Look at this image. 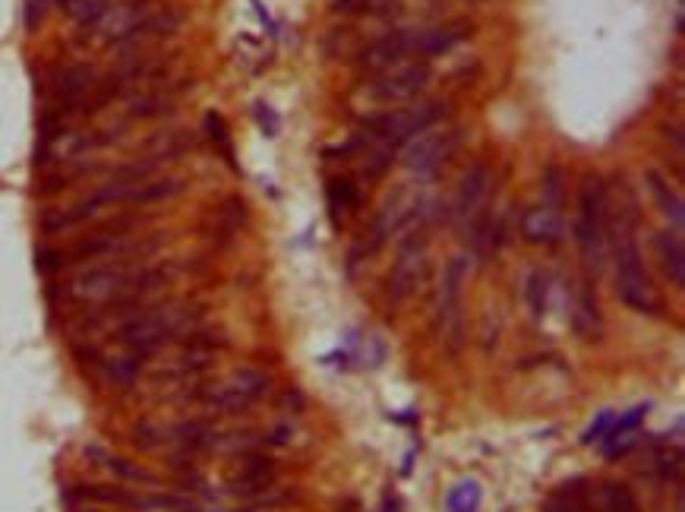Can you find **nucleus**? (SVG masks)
I'll list each match as a JSON object with an SVG mask.
<instances>
[{
	"mask_svg": "<svg viewBox=\"0 0 685 512\" xmlns=\"http://www.w3.org/2000/svg\"><path fill=\"white\" fill-rule=\"evenodd\" d=\"M607 225H613V269H616V294L619 301L644 317H660L663 298L651 279L648 266H644L641 244L635 238L638 231V209L632 196L626 203H619L610 222V206H607Z\"/></svg>",
	"mask_w": 685,
	"mask_h": 512,
	"instance_id": "nucleus-1",
	"label": "nucleus"
},
{
	"mask_svg": "<svg viewBox=\"0 0 685 512\" xmlns=\"http://www.w3.org/2000/svg\"><path fill=\"white\" fill-rule=\"evenodd\" d=\"M449 114H452V108L446 102H414V105L373 111L360 121V127H364V133L370 136V140H376L382 149L398 152L408 140H414L417 133L442 124Z\"/></svg>",
	"mask_w": 685,
	"mask_h": 512,
	"instance_id": "nucleus-2",
	"label": "nucleus"
},
{
	"mask_svg": "<svg viewBox=\"0 0 685 512\" xmlns=\"http://www.w3.org/2000/svg\"><path fill=\"white\" fill-rule=\"evenodd\" d=\"M607 206L610 196L597 174H588L578 187V212H575V244L581 260L594 275L603 269V250H607Z\"/></svg>",
	"mask_w": 685,
	"mask_h": 512,
	"instance_id": "nucleus-3",
	"label": "nucleus"
},
{
	"mask_svg": "<svg viewBox=\"0 0 685 512\" xmlns=\"http://www.w3.org/2000/svg\"><path fill=\"white\" fill-rule=\"evenodd\" d=\"M430 76H433V70L423 61H408V64L389 67L382 73H373V80L360 86L354 98L367 108H382V111L398 108V105L414 102V98L430 86Z\"/></svg>",
	"mask_w": 685,
	"mask_h": 512,
	"instance_id": "nucleus-4",
	"label": "nucleus"
},
{
	"mask_svg": "<svg viewBox=\"0 0 685 512\" xmlns=\"http://www.w3.org/2000/svg\"><path fill=\"white\" fill-rule=\"evenodd\" d=\"M461 143H465V130L455 124H446V127L436 124L405 143V149H401V168L411 174H433L436 168H442L452 159L461 149Z\"/></svg>",
	"mask_w": 685,
	"mask_h": 512,
	"instance_id": "nucleus-5",
	"label": "nucleus"
},
{
	"mask_svg": "<svg viewBox=\"0 0 685 512\" xmlns=\"http://www.w3.org/2000/svg\"><path fill=\"white\" fill-rule=\"evenodd\" d=\"M427 244H430L427 231L417 234V228L411 231L408 241H401L398 256H395V263L389 269V282H386L389 307L405 304L411 294L420 288L423 275H427Z\"/></svg>",
	"mask_w": 685,
	"mask_h": 512,
	"instance_id": "nucleus-6",
	"label": "nucleus"
},
{
	"mask_svg": "<svg viewBox=\"0 0 685 512\" xmlns=\"http://www.w3.org/2000/svg\"><path fill=\"white\" fill-rule=\"evenodd\" d=\"M468 279V256H452L442 272L439 298H436V326L442 336L449 339V354L461 351V339H465V326H461V288Z\"/></svg>",
	"mask_w": 685,
	"mask_h": 512,
	"instance_id": "nucleus-7",
	"label": "nucleus"
},
{
	"mask_svg": "<svg viewBox=\"0 0 685 512\" xmlns=\"http://www.w3.org/2000/svg\"><path fill=\"white\" fill-rule=\"evenodd\" d=\"M408 57L411 61H433L439 54H449L458 48L465 38L474 35L471 19H452V23H439V26H408Z\"/></svg>",
	"mask_w": 685,
	"mask_h": 512,
	"instance_id": "nucleus-8",
	"label": "nucleus"
},
{
	"mask_svg": "<svg viewBox=\"0 0 685 512\" xmlns=\"http://www.w3.org/2000/svg\"><path fill=\"white\" fill-rule=\"evenodd\" d=\"M272 386V377L263 370H237L231 380H225L218 389H212L209 396V405L218 408V411H244L250 408L253 402H259L269 392Z\"/></svg>",
	"mask_w": 685,
	"mask_h": 512,
	"instance_id": "nucleus-9",
	"label": "nucleus"
},
{
	"mask_svg": "<svg viewBox=\"0 0 685 512\" xmlns=\"http://www.w3.org/2000/svg\"><path fill=\"white\" fill-rule=\"evenodd\" d=\"M152 4L155 0H124V4H114L92 23L95 35L102 38V42H127V38L152 16Z\"/></svg>",
	"mask_w": 685,
	"mask_h": 512,
	"instance_id": "nucleus-10",
	"label": "nucleus"
},
{
	"mask_svg": "<svg viewBox=\"0 0 685 512\" xmlns=\"http://www.w3.org/2000/svg\"><path fill=\"white\" fill-rule=\"evenodd\" d=\"M562 234H566V222H562V215L556 206H528L525 212H521V238H525L528 244H537V247H553L562 241Z\"/></svg>",
	"mask_w": 685,
	"mask_h": 512,
	"instance_id": "nucleus-11",
	"label": "nucleus"
},
{
	"mask_svg": "<svg viewBox=\"0 0 685 512\" xmlns=\"http://www.w3.org/2000/svg\"><path fill=\"white\" fill-rule=\"evenodd\" d=\"M490 177H493V171H490L487 162L468 168V174L461 177V184L455 190V200H452V222L465 225L471 215L477 212L483 193H487V187H490Z\"/></svg>",
	"mask_w": 685,
	"mask_h": 512,
	"instance_id": "nucleus-12",
	"label": "nucleus"
},
{
	"mask_svg": "<svg viewBox=\"0 0 685 512\" xmlns=\"http://www.w3.org/2000/svg\"><path fill=\"white\" fill-rule=\"evenodd\" d=\"M654 253H657L660 272L667 275V282L673 288H685V247H682L679 231H657Z\"/></svg>",
	"mask_w": 685,
	"mask_h": 512,
	"instance_id": "nucleus-13",
	"label": "nucleus"
},
{
	"mask_svg": "<svg viewBox=\"0 0 685 512\" xmlns=\"http://www.w3.org/2000/svg\"><path fill=\"white\" fill-rule=\"evenodd\" d=\"M644 184H648V190H651V196H654L657 209H660L663 215H667L670 225H673L676 231H682V228H685V206H682V196L670 187L667 177L651 168V171H644Z\"/></svg>",
	"mask_w": 685,
	"mask_h": 512,
	"instance_id": "nucleus-14",
	"label": "nucleus"
},
{
	"mask_svg": "<svg viewBox=\"0 0 685 512\" xmlns=\"http://www.w3.org/2000/svg\"><path fill=\"white\" fill-rule=\"evenodd\" d=\"M572 326L584 342H594L603 336V313L597 307V298L591 288H581L575 310H572Z\"/></svg>",
	"mask_w": 685,
	"mask_h": 512,
	"instance_id": "nucleus-15",
	"label": "nucleus"
},
{
	"mask_svg": "<svg viewBox=\"0 0 685 512\" xmlns=\"http://www.w3.org/2000/svg\"><path fill=\"white\" fill-rule=\"evenodd\" d=\"M92 86H95V70H92V67H86V64L70 67V70L57 80V102H60V105H73V102H79V98H83Z\"/></svg>",
	"mask_w": 685,
	"mask_h": 512,
	"instance_id": "nucleus-16",
	"label": "nucleus"
},
{
	"mask_svg": "<svg viewBox=\"0 0 685 512\" xmlns=\"http://www.w3.org/2000/svg\"><path fill=\"white\" fill-rule=\"evenodd\" d=\"M180 190H184V181L180 177H158V181H139L130 193V203L136 206H149V203H161V200H171V196H177Z\"/></svg>",
	"mask_w": 685,
	"mask_h": 512,
	"instance_id": "nucleus-17",
	"label": "nucleus"
},
{
	"mask_svg": "<svg viewBox=\"0 0 685 512\" xmlns=\"http://www.w3.org/2000/svg\"><path fill=\"white\" fill-rule=\"evenodd\" d=\"M600 512H638L635 494L619 481H607L600 487Z\"/></svg>",
	"mask_w": 685,
	"mask_h": 512,
	"instance_id": "nucleus-18",
	"label": "nucleus"
},
{
	"mask_svg": "<svg viewBox=\"0 0 685 512\" xmlns=\"http://www.w3.org/2000/svg\"><path fill=\"white\" fill-rule=\"evenodd\" d=\"M203 127H206V136L221 149V155H225V162L234 165V146H231V133H228V124L225 117H221L218 111H209L203 117Z\"/></svg>",
	"mask_w": 685,
	"mask_h": 512,
	"instance_id": "nucleus-19",
	"label": "nucleus"
},
{
	"mask_svg": "<svg viewBox=\"0 0 685 512\" xmlns=\"http://www.w3.org/2000/svg\"><path fill=\"white\" fill-rule=\"evenodd\" d=\"M547 294H550V279L543 269H534L528 275V285H525V298H528V307L531 313L540 320L543 313H547Z\"/></svg>",
	"mask_w": 685,
	"mask_h": 512,
	"instance_id": "nucleus-20",
	"label": "nucleus"
},
{
	"mask_svg": "<svg viewBox=\"0 0 685 512\" xmlns=\"http://www.w3.org/2000/svg\"><path fill=\"white\" fill-rule=\"evenodd\" d=\"M60 7H64V13L70 19H76V23L92 26L95 19L108 10V0H60Z\"/></svg>",
	"mask_w": 685,
	"mask_h": 512,
	"instance_id": "nucleus-21",
	"label": "nucleus"
},
{
	"mask_svg": "<svg viewBox=\"0 0 685 512\" xmlns=\"http://www.w3.org/2000/svg\"><path fill=\"white\" fill-rule=\"evenodd\" d=\"M326 193H329V206H332V212L335 209H357V203H360V193H357V187H354V181L351 177H332L329 181V187H326Z\"/></svg>",
	"mask_w": 685,
	"mask_h": 512,
	"instance_id": "nucleus-22",
	"label": "nucleus"
},
{
	"mask_svg": "<svg viewBox=\"0 0 685 512\" xmlns=\"http://www.w3.org/2000/svg\"><path fill=\"white\" fill-rule=\"evenodd\" d=\"M578 484H569L562 487L559 494H553L547 503H543V512H581V503H578Z\"/></svg>",
	"mask_w": 685,
	"mask_h": 512,
	"instance_id": "nucleus-23",
	"label": "nucleus"
},
{
	"mask_svg": "<svg viewBox=\"0 0 685 512\" xmlns=\"http://www.w3.org/2000/svg\"><path fill=\"white\" fill-rule=\"evenodd\" d=\"M477 503H480V490H477V484L465 481V484H461V487L455 490V494L449 497V512H474Z\"/></svg>",
	"mask_w": 685,
	"mask_h": 512,
	"instance_id": "nucleus-24",
	"label": "nucleus"
},
{
	"mask_svg": "<svg viewBox=\"0 0 685 512\" xmlns=\"http://www.w3.org/2000/svg\"><path fill=\"white\" fill-rule=\"evenodd\" d=\"M108 468L114 471L117 478H124V481H152V475L149 471H143V468H136V465H130V462H124V459H108Z\"/></svg>",
	"mask_w": 685,
	"mask_h": 512,
	"instance_id": "nucleus-25",
	"label": "nucleus"
},
{
	"mask_svg": "<svg viewBox=\"0 0 685 512\" xmlns=\"http://www.w3.org/2000/svg\"><path fill=\"white\" fill-rule=\"evenodd\" d=\"M610 424H613V415H610V411H603V415H597V421L588 427V433L581 437V443H597V440H603V437H607Z\"/></svg>",
	"mask_w": 685,
	"mask_h": 512,
	"instance_id": "nucleus-26",
	"label": "nucleus"
},
{
	"mask_svg": "<svg viewBox=\"0 0 685 512\" xmlns=\"http://www.w3.org/2000/svg\"><path fill=\"white\" fill-rule=\"evenodd\" d=\"M543 190H547V206H556L562 200V181H559V168H547V181H543ZM559 209V206H556Z\"/></svg>",
	"mask_w": 685,
	"mask_h": 512,
	"instance_id": "nucleus-27",
	"label": "nucleus"
},
{
	"mask_svg": "<svg viewBox=\"0 0 685 512\" xmlns=\"http://www.w3.org/2000/svg\"><path fill=\"white\" fill-rule=\"evenodd\" d=\"M256 114H259V121H263V127H266V133L269 136H275V127H278V117L266 108V105H256Z\"/></svg>",
	"mask_w": 685,
	"mask_h": 512,
	"instance_id": "nucleus-28",
	"label": "nucleus"
},
{
	"mask_svg": "<svg viewBox=\"0 0 685 512\" xmlns=\"http://www.w3.org/2000/svg\"><path fill=\"white\" fill-rule=\"evenodd\" d=\"M42 10H45V0H29V7H26V26L29 29L42 19Z\"/></svg>",
	"mask_w": 685,
	"mask_h": 512,
	"instance_id": "nucleus-29",
	"label": "nucleus"
}]
</instances>
